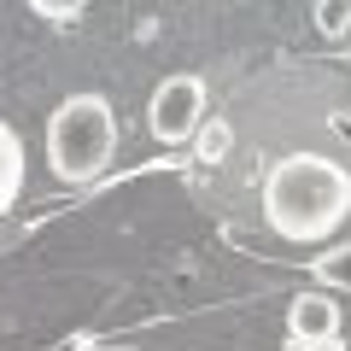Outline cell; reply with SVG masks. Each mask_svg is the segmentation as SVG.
Wrapping results in <instances>:
<instances>
[{"label": "cell", "instance_id": "3957f363", "mask_svg": "<svg viewBox=\"0 0 351 351\" xmlns=\"http://www.w3.org/2000/svg\"><path fill=\"white\" fill-rule=\"evenodd\" d=\"M199 123H205V76H193V71L164 76L152 106H147V129L164 147H182V141L199 135Z\"/></svg>", "mask_w": 351, "mask_h": 351}, {"label": "cell", "instance_id": "8992f818", "mask_svg": "<svg viewBox=\"0 0 351 351\" xmlns=\"http://www.w3.org/2000/svg\"><path fill=\"white\" fill-rule=\"evenodd\" d=\"M316 276H322L328 287H346V293H351V246H339V252H328V258H316Z\"/></svg>", "mask_w": 351, "mask_h": 351}, {"label": "cell", "instance_id": "7a4b0ae2", "mask_svg": "<svg viewBox=\"0 0 351 351\" xmlns=\"http://www.w3.org/2000/svg\"><path fill=\"white\" fill-rule=\"evenodd\" d=\"M117 152V117L100 94H71L47 117V164L64 182H94Z\"/></svg>", "mask_w": 351, "mask_h": 351}, {"label": "cell", "instance_id": "6da1fadb", "mask_svg": "<svg viewBox=\"0 0 351 351\" xmlns=\"http://www.w3.org/2000/svg\"><path fill=\"white\" fill-rule=\"evenodd\" d=\"M351 217V170L322 152H287L263 176V223L281 240H322Z\"/></svg>", "mask_w": 351, "mask_h": 351}, {"label": "cell", "instance_id": "ba28073f", "mask_svg": "<svg viewBox=\"0 0 351 351\" xmlns=\"http://www.w3.org/2000/svg\"><path fill=\"white\" fill-rule=\"evenodd\" d=\"M287 351H346L339 339H322V346H304V339H287Z\"/></svg>", "mask_w": 351, "mask_h": 351}, {"label": "cell", "instance_id": "52a82bcc", "mask_svg": "<svg viewBox=\"0 0 351 351\" xmlns=\"http://www.w3.org/2000/svg\"><path fill=\"white\" fill-rule=\"evenodd\" d=\"M223 152H228V123H211L199 135V158L205 164H223Z\"/></svg>", "mask_w": 351, "mask_h": 351}, {"label": "cell", "instance_id": "277c9868", "mask_svg": "<svg viewBox=\"0 0 351 351\" xmlns=\"http://www.w3.org/2000/svg\"><path fill=\"white\" fill-rule=\"evenodd\" d=\"M287 339H304V346H322V339H339V304L328 293H299L287 304Z\"/></svg>", "mask_w": 351, "mask_h": 351}, {"label": "cell", "instance_id": "5b68a950", "mask_svg": "<svg viewBox=\"0 0 351 351\" xmlns=\"http://www.w3.org/2000/svg\"><path fill=\"white\" fill-rule=\"evenodd\" d=\"M18 193H24V135L0 117V217L18 205Z\"/></svg>", "mask_w": 351, "mask_h": 351}]
</instances>
